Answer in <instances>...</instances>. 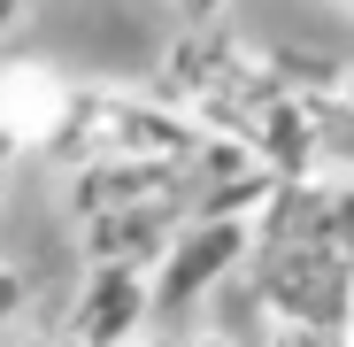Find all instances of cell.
I'll return each instance as SVG.
<instances>
[{
  "instance_id": "obj_3",
  "label": "cell",
  "mask_w": 354,
  "mask_h": 347,
  "mask_svg": "<svg viewBox=\"0 0 354 347\" xmlns=\"http://www.w3.org/2000/svg\"><path fill=\"white\" fill-rule=\"evenodd\" d=\"M70 108H77V93L54 70H39V62L0 70V132L16 147H46L54 132H70Z\"/></svg>"
},
{
  "instance_id": "obj_6",
  "label": "cell",
  "mask_w": 354,
  "mask_h": 347,
  "mask_svg": "<svg viewBox=\"0 0 354 347\" xmlns=\"http://www.w3.org/2000/svg\"><path fill=\"white\" fill-rule=\"evenodd\" d=\"M131 347H193V339H185V332H139Z\"/></svg>"
},
{
  "instance_id": "obj_1",
  "label": "cell",
  "mask_w": 354,
  "mask_h": 347,
  "mask_svg": "<svg viewBox=\"0 0 354 347\" xmlns=\"http://www.w3.org/2000/svg\"><path fill=\"white\" fill-rule=\"evenodd\" d=\"M247 216L239 208H208L201 224H185L177 240L162 247V263L147 270V294H154V317H185L201 294H216V285L239 270V255H247Z\"/></svg>"
},
{
  "instance_id": "obj_4",
  "label": "cell",
  "mask_w": 354,
  "mask_h": 347,
  "mask_svg": "<svg viewBox=\"0 0 354 347\" xmlns=\"http://www.w3.org/2000/svg\"><path fill=\"white\" fill-rule=\"evenodd\" d=\"M24 301H31L24 270H8V263H0V324H16V317H24Z\"/></svg>"
},
{
  "instance_id": "obj_7",
  "label": "cell",
  "mask_w": 354,
  "mask_h": 347,
  "mask_svg": "<svg viewBox=\"0 0 354 347\" xmlns=\"http://www.w3.org/2000/svg\"><path fill=\"white\" fill-rule=\"evenodd\" d=\"M24 8H31V0H0V39H8V31L24 24Z\"/></svg>"
},
{
  "instance_id": "obj_2",
  "label": "cell",
  "mask_w": 354,
  "mask_h": 347,
  "mask_svg": "<svg viewBox=\"0 0 354 347\" xmlns=\"http://www.w3.org/2000/svg\"><path fill=\"white\" fill-rule=\"evenodd\" d=\"M139 332H154L147 270L131 255L93 263V278L77 285V301H70V347H131Z\"/></svg>"
},
{
  "instance_id": "obj_8",
  "label": "cell",
  "mask_w": 354,
  "mask_h": 347,
  "mask_svg": "<svg viewBox=\"0 0 354 347\" xmlns=\"http://www.w3.org/2000/svg\"><path fill=\"white\" fill-rule=\"evenodd\" d=\"M16 154H24V147H16L8 132H0V186H8V170H16Z\"/></svg>"
},
{
  "instance_id": "obj_10",
  "label": "cell",
  "mask_w": 354,
  "mask_h": 347,
  "mask_svg": "<svg viewBox=\"0 0 354 347\" xmlns=\"http://www.w3.org/2000/svg\"><path fill=\"white\" fill-rule=\"evenodd\" d=\"M62 347H70V339H62Z\"/></svg>"
},
{
  "instance_id": "obj_5",
  "label": "cell",
  "mask_w": 354,
  "mask_h": 347,
  "mask_svg": "<svg viewBox=\"0 0 354 347\" xmlns=\"http://www.w3.org/2000/svg\"><path fill=\"white\" fill-rule=\"evenodd\" d=\"M223 8H231V0H169V16H177V24H193V31H201V24H216Z\"/></svg>"
},
{
  "instance_id": "obj_9",
  "label": "cell",
  "mask_w": 354,
  "mask_h": 347,
  "mask_svg": "<svg viewBox=\"0 0 354 347\" xmlns=\"http://www.w3.org/2000/svg\"><path fill=\"white\" fill-rule=\"evenodd\" d=\"M339 8H354V0H339Z\"/></svg>"
}]
</instances>
